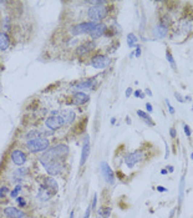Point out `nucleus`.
I'll return each instance as SVG.
<instances>
[{
    "label": "nucleus",
    "mask_w": 193,
    "mask_h": 218,
    "mask_svg": "<svg viewBox=\"0 0 193 218\" xmlns=\"http://www.w3.org/2000/svg\"><path fill=\"white\" fill-rule=\"evenodd\" d=\"M69 155V147L64 143L56 145L53 148H50L47 151H45L41 156H40V162L41 164H45L47 162H53V161H60L64 160L65 156Z\"/></svg>",
    "instance_id": "1"
},
{
    "label": "nucleus",
    "mask_w": 193,
    "mask_h": 218,
    "mask_svg": "<svg viewBox=\"0 0 193 218\" xmlns=\"http://www.w3.org/2000/svg\"><path fill=\"white\" fill-rule=\"evenodd\" d=\"M50 146V141L45 137H39L34 138L26 142V148L31 153H37V152H45Z\"/></svg>",
    "instance_id": "2"
},
{
    "label": "nucleus",
    "mask_w": 193,
    "mask_h": 218,
    "mask_svg": "<svg viewBox=\"0 0 193 218\" xmlns=\"http://www.w3.org/2000/svg\"><path fill=\"white\" fill-rule=\"evenodd\" d=\"M108 15V9L106 5L102 6H90L87 10V16L90 19V21L94 23H100Z\"/></svg>",
    "instance_id": "3"
},
{
    "label": "nucleus",
    "mask_w": 193,
    "mask_h": 218,
    "mask_svg": "<svg viewBox=\"0 0 193 218\" xmlns=\"http://www.w3.org/2000/svg\"><path fill=\"white\" fill-rule=\"evenodd\" d=\"M96 25H97V23H94V21H84V23H80V24L71 28L70 33L74 36H79V35H82V34H88Z\"/></svg>",
    "instance_id": "4"
},
{
    "label": "nucleus",
    "mask_w": 193,
    "mask_h": 218,
    "mask_svg": "<svg viewBox=\"0 0 193 218\" xmlns=\"http://www.w3.org/2000/svg\"><path fill=\"white\" fill-rule=\"evenodd\" d=\"M145 158V153L142 150H136L133 152H131V153H127L126 155V157H125V163L127 164V167L128 168H133L135 167V164L141 162L142 160Z\"/></svg>",
    "instance_id": "5"
},
{
    "label": "nucleus",
    "mask_w": 193,
    "mask_h": 218,
    "mask_svg": "<svg viewBox=\"0 0 193 218\" xmlns=\"http://www.w3.org/2000/svg\"><path fill=\"white\" fill-rule=\"evenodd\" d=\"M45 125H46V127L49 130H51V131H56L59 129H61L63 126H65V121L64 119L61 117V115H51V116H49L46 120H45Z\"/></svg>",
    "instance_id": "6"
},
{
    "label": "nucleus",
    "mask_w": 193,
    "mask_h": 218,
    "mask_svg": "<svg viewBox=\"0 0 193 218\" xmlns=\"http://www.w3.org/2000/svg\"><path fill=\"white\" fill-rule=\"evenodd\" d=\"M110 61L111 60L108 59V56H106L104 54H97V55L91 57L90 65L94 69H105L110 65Z\"/></svg>",
    "instance_id": "7"
},
{
    "label": "nucleus",
    "mask_w": 193,
    "mask_h": 218,
    "mask_svg": "<svg viewBox=\"0 0 193 218\" xmlns=\"http://www.w3.org/2000/svg\"><path fill=\"white\" fill-rule=\"evenodd\" d=\"M46 172L50 174V176H56V174H60L64 170V164L61 163V161H53V162H47L45 164H43Z\"/></svg>",
    "instance_id": "8"
},
{
    "label": "nucleus",
    "mask_w": 193,
    "mask_h": 218,
    "mask_svg": "<svg viewBox=\"0 0 193 218\" xmlns=\"http://www.w3.org/2000/svg\"><path fill=\"white\" fill-rule=\"evenodd\" d=\"M101 173H102V176H104V178H105V181L108 183V184H114L115 183V174H114V171L111 170V167L108 166V163L107 162H101Z\"/></svg>",
    "instance_id": "9"
},
{
    "label": "nucleus",
    "mask_w": 193,
    "mask_h": 218,
    "mask_svg": "<svg viewBox=\"0 0 193 218\" xmlns=\"http://www.w3.org/2000/svg\"><path fill=\"white\" fill-rule=\"evenodd\" d=\"M10 158H11V161L16 164V166H23L26 161H27V157H26V155L21 151V150H13L11 153H10Z\"/></svg>",
    "instance_id": "10"
},
{
    "label": "nucleus",
    "mask_w": 193,
    "mask_h": 218,
    "mask_svg": "<svg viewBox=\"0 0 193 218\" xmlns=\"http://www.w3.org/2000/svg\"><path fill=\"white\" fill-rule=\"evenodd\" d=\"M3 212L5 217L8 218H25L26 217V213L20 208H16V207H10V206L5 207V208H3Z\"/></svg>",
    "instance_id": "11"
},
{
    "label": "nucleus",
    "mask_w": 193,
    "mask_h": 218,
    "mask_svg": "<svg viewBox=\"0 0 193 218\" xmlns=\"http://www.w3.org/2000/svg\"><path fill=\"white\" fill-rule=\"evenodd\" d=\"M106 31H107V26L104 24V23H98L92 30L88 33L90 37L92 39V40H96V39H100V37H102L105 34H106Z\"/></svg>",
    "instance_id": "12"
},
{
    "label": "nucleus",
    "mask_w": 193,
    "mask_h": 218,
    "mask_svg": "<svg viewBox=\"0 0 193 218\" xmlns=\"http://www.w3.org/2000/svg\"><path fill=\"white\" fill-rule=\"evenodd\" d=\"M88 155H90V137L86 136L82 143V152H81V160H80V166L82 167L85 164V162L88 158Z\"/></svg>",
    "instance_id": "13"
},
{
    "label": "nucleus",
    "mask_w": 193,
    "mask_h": 218,
    "mask_svg": "<svg viewBox=\"0 0 193 218\" xmlns=\"http://www.w3.org/2000/svg\"><path fill=\"white\" fill-rule=\"evenodd\" d=\"M95 47H96V45H95L94 41H86V43H84L82 45H80L76 49V54L80 56H84V55L88 54L91 50H94Z\"/></svg>",
    "instance_id": "14"
},
{
    "label": "nucleus",
    "mask_w": 193,
    "mask_h": 218,
    "mask_svg": "<svg viewBox=\"0 0 193 218\" xmlns=\"http://www.w3.org/2000/svg\"><path fill=\"white\" fill-rule=\"evenodd\" d=\"M88 95L85 92H76L74 93V96H72V103L74 105H77V106H81V105H85L86 102H88Z\"/></svg>",
    "instance_id": "15"
},
{
    "label": "nucleus",
    "mask_w": 193,
    "mask_h": 218,
    "mask_svg": "<svg viewBox=\"0 0 193 218\" xmlns=\"http://www.w3.org/2000/svg\"><path fill=\"white\" fill-rule=\"evenodd\" d=\"M60 115H61V117L64 119L65 125L72 123L75 121V119H76V113L72 110H63L61 112H60Z\"/></svg>",
    "instance_id": "16"
},
{
    "label": "nucleus",
    "mask_w": 193,
    "mask_h": 218,
    "mask_svg": "<svg viewBox=\"0 0 193 218\" xmlns=\"http://www.w3.org/2000/svg\"><path fill=\"white\" fill-rule=\"evenodd\" d=\"M45 188H47L50 192H51L53 194L54 193H56L57 192V190H59V184H57V182L54 180V178H51V177H47V178H45V181H44V184H43Z\"/></svg>",
    "instance_id": "17"
},
{
    "label": "nucleus",
    "mask_w": 193,
    "mask_h": 218,
    "mask_svg": "<svg viewBox=\"0 0 193 218\" xmlns=\"http://www.w3.org/2000/svg\"><path fill=\"white\" fill-rule=\"evenodd\" d=\"M168 34V28L162 25V24H158L155 29H153V35L157 37V39H163L166 37Z\"/></svg>",
    "instance_id": "18"
},
{
    "label": "nucleus",
    "mask_w": 193,
    "mask_h": 218,
    "mask_svg": "<svg viewBox=\"0 0 193 218\" xmlns=\"http://www.w3.org/2000/svg\"><path fill=\"white\" fill-rule=\"evenodd\" d=\"M10 47V36L6 33H0V50L6 51Z\"/></svg>",
    "instance_id": "19"
},
{
    "label": "nucleus",
    "mask_w": 193,
    "mask_h": 218,
    "mask_svg": "<svg viewBox=\"0 0 193 218\" xmlns=\"http://www.w3.org/2000/svg\"><path fill=\"white\" fill-rule=\"evenodd\" d=\"M95 82H96V77H92V79H87L82 82L76 85V89H80V90H86V89H94L95 86Z\"/></svg>",
    "instance_id": "20"
},
{
    "label": "nucleus",
    "mask_w": 193,
    "mask_h": 218,
    "mask_svg": "<svg viewBox=\"0 0 193 218\" xmlns=\"http://www.w3.org/2000/svg\"><path fill=\"white\" fill-rule=\"evenodd\" d=\"M136 113H137V116H138V117H141L142 120H143V121L147 123V126H150V127H153V126H155V122L152 121V117L148 115L147 112L142 111V110H137Z\"/></svg>",
    "instance_id": "21"
},
{
    "label": "nucleus",
    "mask_w": 193,
    "mask_h": 218,
    "mask_svg": "<svg viewBox=\"0 0 193 218\" xmlns=\"http://www.w3.org/2000/svg\"><path fill=\"white\" fill-rule=\"evenodd\" d=\"M53 196V193L50 192L47 188H45L44 186H41V188L39 190V192H37V197H39V200L40 201H43V202H45V201H49L50 200V197Z\"/></svg>",
    "instance_id": "22"
},
{
    "label": "nucleus",
    "mask_w": 193,
    "mask_h": 218,
    "mask_svg": "<svg viewBox=\"0 0 193 218\" xmlns=\"http://www.w3.org/2000/svg\"><path fill=\"white\" fill-rule=\"evenodd\" d=\"M137 44H138V37L133 33L127 34V45H128V47H133Z\"/></svg>",
    "instance_id": "23"
},
{
    "label": "nucleus",
    "mask_w": 193,
    "mask_h": 218,
    "mask_svg": "<svg viewBox=\"0 0 193 218\" xmlns=\"http://www.w3.org/2000/svg\"><path fill=\"white\" fill-rule=\"evenodd\" d=\"M185 188H186V181H185V177H182L181 182H179V194H178V202H179V204L182 203V201H183Z\"/></svg>",
    "instance_id": "24"
},
{
    "label": "nucleus",
    "mask_w": 193,
    "mask_h": 218,
    "mask_svg": "<svg viewBox=\"0 0 193 218\" xmlns=\"http://www.w3.org/2000/svg\"><path fill=\"white\" fill-rule=\"evenodd\" d=\"M110 214H111L110 207H102V208H98L97 211V218H108Z\"/></svg>",
    "instance_id": "25"
},
{
    "label": "nucleus",
    "mask_w": 193,
    "mask_h": 218,
    "mask_svg": "<svg viewBox=\"0 0 193 218\" xmlns=\"http://www.w3.org/2000/svg\"><path fill=\"white\" fill-rule=\"evenodd\" d=\"M39 137H41L40 136V131L39 130H31V131H29L26 135H25V138L26 140H34V138H39Z\"/></svg>",
    "instance_id": "26"
},
{
    "label": "nucleus",
    "mask_w": 193,
    "mask_h": 218,
    "mask_svg": "<svg viewBox=\"0 0 193 218\" xmlns=\"http://www.w3.org/2000/svg\"><path fill=\"white\" fill-rule=\"evenodd\" d=\"M166 59L168 60V62L171 64V66L173 67V70H176V69H177L176 61H175V59H173V56H172V54H171V51H169V50H166Z\"/></svg>",
    "instance_id": "27"
},
{
    "label": "nucleus",
    "mask_w": 193,
    "mask_h": 218,
    "mask_svg": "<svg viewBox=\"0 0 193 218\" xmlns=\"http://www.w3.org/2000/svg\"><path fill=\"white\" fill-rule=\"evenodd\" d=\"M9 192H10L9 187H6V186L0 187V198H5V197L8 196V193H9Z\"/></svg>",
    "instance_id": "28"
},
{
    "label": "nucleus",
    "mask_w": 193,
    "mask_h": 218,
    "mask_svg": "<svg viewBox=\"0 0 193 218\" xmlns=\"http://www.w3.org/2000/svg\"><path fill=\"white\" fill-rule=\"evenodd\" d=\"M20 191H21V186H20V184H16V186H15V190L11 192V197H13V198H15V197L18 196V193H19Z\"/></svg>",
    "instance_id": "29"
},
{
    "label": "nucleus",
    "mask_w": 193,
    "mask_h": 218,
    "mask_svg": "<svg viewBox=\"0 0 193 218\" xmlns=\"http://www.w3.org/2000/svg\"><path fill=\"white\" fill-rule=\"evenodd\" d=\"M91 210H97V193H94V198H92V206H91Z\"/></svg>",
    "instance_id": "30"
},
{
    "label": "nucleus",
    "mask_w": 193,
    "mask_h": 218,
    "mask_svg": "<svg viewBox=\"0 0 193 218\" xmlns=\"http://www.w3.org/2000/svg\"><path fill=\"white\" fill-rule=\"evenodd\" d=\"M166 103H167V107H168L169 113H171V115H175V112H176V111H175V107L171 105V102H169V100H168V99H166Z\"/></svg>",
    "instance_id": "31"
},
{
    "label": "nucleus",
    "mask_w": 193,
    "mask_h": 218,
    "mask_svg": "<svg viewBox=\"0 0 193 218\" xmlns=\"http://www.w3.org/2000/svg\"><path fill=\"white\" fill-rule=\"evenodd\" d=\"M183 130H185V133L187 135V137H191V136H192V131H191V127L188 126V125H185Z\"/></svg>",
    "instance_id": "32"
},
{
    "label": "nucleus",
    "mask_w": 193,
    "mask_h": 218,
    "mask_svg": "<svg viewBox=\"0 0 193 218\" xmlns=\"http://www.w3.org/2000/svg\"><path fill=\"white\" fill-rule=\"evenodd\" d=\"M175 97H176V100H177L178 102H181V103H183V102L186 101L183 97H182V95H181L179 92H175Z\"/></svg>",
    "instance_id": "33"
},
{
    "label": "nucleus",
    "mask_w": 193,
    "mask_h": 218,
    "mask_svg": "<svg viewBox=\"0 0 193 218\" xmlns=\"http://www.w3.org/2000/svg\"><path fill=\"white\" fill-rule=\"evenodd\" d=\"M16 202H18L19 207H24V206L26 204V202H25V200L23 198V197H18V198H16Z\"/></svg>",
    "instance_id": "34"
},
{
    "label": "nucleus",
    "mask_w": 193,
    "mask_h": 218,
    "mask_svg": "<svg viewBox=\"0 0 193 218\" xmlns=\"http://www.w3.org/2000/svg\"><path fill=\"white\" fill-rule=\"evenodd\" d=\"M169 135H171L172 138H176V137H177V131H176L175 127H171V129H169Z\"/></svg>",
    "instance_id": "35"
},
{
    "label": "nucleus",
    "mask_w": 193,
    "mask_h": 218,
    "mask_svg": "<svg viewBox=\"0 0 193 218\" xmlns=\"http://www.w3.org/2000/svg\"><path fill=\"white\" fill-rule=\"evenodd\" d=\"M135 56H136L137 59H138V57L141 56V46H140L138 44L136 45V50H135Z\"/></svg>",
    "instance_id": "36"
},
{
    "label": "nucleus",
    "mask_w": 193,
    "mask_h": 218,
    "mask_svg": "<svg viewBox=\"0 0 193 218\" xmlns=\"http://www.w3.org/2000/svg\"><path fill=\"white\" fill-rule=\"evenodd\" d=\"M90 214H91V207H90V206H87V210H86V212H85L84 218H90Z\"/></svg>",
    "instance_id": "37"
},
{
    "label": "nucleus",
    "mask_w": 193,
    "mask_h": 218,
    "mask_svg": "<svg viewBox=\"0 0 193 218\" xmlns=\"http://www.w3.org/2000/svg\"><path fill=\"white\" fill-rule=\"evenodd\" d=\"M132 93H133V91H132V89H131V87H128V89L126 90V92H125V95H126V97L128 99V97L132 95Z\"/></svg>",
    "instance_id": "38"
},
{
    "label": "nucleus",
    "mask_w": 193,
    "mask_h": 218,
    "mask_svg": "<svg viewBox=\"0 0 193 218\" xmlns=\"http://www.w3.org/2000/svg\"><path fill=\"white\" fill-rule=\"evenodd\" d=\"M142 93H143V92H142L141 90H136V91L133 92V96H135V97H141Z\"/></svg>",
    "instance_id": "39"
},
{
    "label": "nucleus",
    "mask_w": 193,
    "mask_h": 218,
    "mask_svg": "<svg viewBox=\"0 0 193 218\" xmlns=\"http://www.w3.org/2000/svg\"><path fill=\"white\" fill-rule=\"evenodd\" d=\"M157 191L158 192H167V188H165L163 186H157Z\"/></svg>",
    "instance_id": "40"
},
{
    "label": "nucleus",
    "mask_w": 193,
    "mask_h": 218,
    "mask_svg": "<svg viewBox=\"0 0 193 218\" xmlns=\"http://www.w3.org/2000/svg\"><path fill=\"white\" fill-rule=\"evenodd\" d=\"M146 109H147V111H148L150 113H151L152 111H153V109H152V105H151L150 102H147V103H146Z\"/></svg>",
    "instance_id": "41"
},
{
    "label": "nucleus",
    "mask_w": 193,
    "mask_h": 218,
    "mask_svg": "<svg viewBox=\"0 0 193 218\" xmlns=\"http://www.w3.org/2000/svg\"><path fill=\"white\" fill-rule=\"evenodd\" d=\"M168 156H169V148H168V146L166 145V155H165V158H168Z\"/></svg>",
    "instance_id": "42"
},
{
    "label": "nucleus",
    "mask_w": 193,
    "mask_h": 218,
    "mask_svg": "<svg viewBox=\"0 0 193 218\" xmlns=\"http://www.w3.org/2000/svg\"><path fill=\"white\" fill-rule=\"evenodd\" d=\"M167 168H168V172H171V173H172V172H173V171H175V167H173V166H168V167H167Z\"/></svg>",
    "instance_id": "43"
},
{
    "label": "nucleus",
    "mask_w": 193,
    "mask_h": 218,
    "mask_svg": "<svg viewBox=\"0 0 193 218\" xmlns=\"http://www.w3.org/2000/svg\"><path fill=\"white\" fill-rule=\"evenodd\" d=\"M146 93H147L148 96H152V91H151L150 89H146Z\"/></svg>",
    "instance_id": "44"
},
{
    "label": "nucleus",
    "mask_w": 193,
    "mask_h": 218,
    "mask_svg": "<svg viewBox=\"0 0 193 218\" xmlns=\"http://www.w3.org/2000/svg\"><path fill=\"white\" fill-rule=\"evenodd\" d=\"M168 173V171L166 170V168H163V170H161V174H167Z\"/></svg>",
    "instance_id": "45"
},
{
    "label": "nucleus",
    "mask_w": 193,
    "mask_h": 218,
    "mask_svg": "<svg viewBox=\"0 0 193 218\" xmlns=\"http://www.w3.org/2000/svg\"><path fill=\"white\" fill-rule=\"evenodd\" d=\"M126 123H127V125H131V123H132V121H131V119H130L128 116L126 117Z\"/></svg>",
    "instance_id": "46"
},
{
    "label": "nucleus",
    "mask_w": 193,
    "mask_h": 218,
    "mask_svg": "<svg viewBox=\"0 0 193 218\" xmlns=\"http://www.w3.org/2000/svg\"><path fill=\"white\" fill-rule=\"evenodd\" d=\"M116 123V117H112L111 119V125H115Z\"/></svg>",
    "instance_id": "47"
},
{
    "label": "nucleus",
    "mask_w": 193,
    "mask_h": 218,
    "mask_svg": "<svg viewBox=\"0 0 193 218\" xmlns=\"http://www.w3.org/2000/svg\"><path fill=\"white\" fill-rule=\"evenodd\" d=\"M175 211H176V210H173V211H172V212L169 213V217H171V218H172V217H173V214H175Z\"/></svg>",
    "instance_id": "48"
},
{
    "label": "nucleus",
    "mask_w": 193,
    "mask_h": 218,
    "mask_svg": "<svg viewBox=\"0 0 193 218\" xmlns=\"http://www.w3.org/2000/svg\"><path fill=\"white\" fill-rule=\"evenodd\" d=\"M70 218H74V211H72V212H71V213H70Z\"/></svg>",
    "instance_id": "49"
},
{
    "label": "nucleus",
    "mask_w": 193,
    "mask_h": 218,
    "mask_svg": "<svg viewBox=\"0 0 193 218\" xmlns=\"http://www.w3.org/2000/svg\"><path fill=\"white\" fill-rule=\"evenodd\" d=\"M133 56H135V53H131V54H130V57H131V59L133 57Z\"/></svg>",
    "instance_id": "50"
},
{
    "label": "nucleus",
    "mask_w": 193,
    "mask_h": 218,
    "mask_svg": "<svg viewBox=\"0 0 193 218\" xmlns=\"http://www.w3.org/2000/svg\"><path fill=\"white\" fill-rule=\"evenodd\" d=\"M191 157H192V160H193V152H192V153H191Z\"/></svg>",
    "instance_id": "51"
},
{
    "label": "nucleus",
    "mask_w": 193,
    "mask_h": 218,
    "mask_svg": "<svg viewBox=\"0 0 193 218\" xmlns=\"http://www.w3.org/2000/svg\"><path fill=\"white\" fill-rule=\"evenodd\" d=\"M25 218H27V217H25Z\"/></svg>",
    "instance_id": "52"
}]
</instances>
